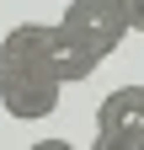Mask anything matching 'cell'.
I'll return each instance as SVG.
<instances>
[{
    "instance_id": "7",
    "label": "cell",
    "mask_w": 144,
    "mask_h": 150,
    "mask_svg": "<svg viewBox=\"0 0 144 150\" xmlns=\"http://www.w3.org/2000/svg\"><path fill=\"white\" fill-rule=\"evenodd\" d=\"M27 150H75L69 139H38V145H27Z\"/></svg>"
},
{
    "instance_id": "4",
    "label": "cell",
    "mask_w": 144,
    "mask_h": 150,
    "mask_svg": "<svg viewBox=\"0 0 144 150\" xmlns=\"http://www.w3.org/2000/svg\"><path fill=\"white\" fill-rule=\"evenodd\" d=\"M96 134H117L144 145V86H117L96 107Z\"/></svg>"
},
{
    "instance_id": "2",
    "label": "cell",
    "mask_w": 144,
    "mask_h": 150,
    "mask_svg": "<svg viewBox=\"0 0 144 150\" xmlns=\"http://www.w3.org/2000/svg\"><path fill=\"white\" fill-rule=\"evenodd\" d=\"M59 27H69L80 43H91L101 59L128 38V22H123V6H117V0H69L64 16H59Z\"/></svg>"
},
{
    "instance_id": "3",
    "label": "cell",
    "mask_w": 144,
    "mask_h": 150,
    "mask_svg": "<svg viewBox=\"0 0 144 150\" xmlns=\"http://www.w3.org/2000/svg\"><path fill=\"white\" fill-rule=\"evenodd\" d=\"M43 59H48V70H53V81H59V86L85 81V75L101 70V54H96L91 43H80V38L69 32V27H59V22L48 27V48H43Z\"/></svg>"
},
{
    "instance_id": "1",
    "label": "cell",
    "mask_w": 144,
    "mask_h": 150,
    "mask_svg": "<svg viewBox=\"0 0 144 150\" xmlns=\"http://www.w3.org/2000/svg\"><path fill=\"white\" fill-rule=\"evenodd\" d=\"M48 48V22H16L6 38H0V107L11 118H48L59 107V81L43 59Z\"/></svg>"
},
{
    "instance_id": "5",
    "label": "cell",
    "mask_w": 144,
    "mask_h": 150,
    "mask_svg": "<svg viewBox=\"0 0 144 150\" xmlns=\"http://www.w3.org/2000/svg\"><path fill=\"white\" fill-rule=\"evenodd\" d=\"M123 6V22H128V32H144V0H117Z\"/></svg>"
},
{
    "instance_id": "6",
    "label": "cell",
    "mask_w": 144,
    "mask_h": 150,
    "mask_svg": "<svg viewBox=\"0 0 144 150\" xmlns=\"http://www.w3.org/2000/svg\"><path fill=\"white\" fill-rule=\"evenodd\" d=\"M91 150H144V145H134V139H117V134H96V139H91Z\"/></svg>"
}]
</instances>
